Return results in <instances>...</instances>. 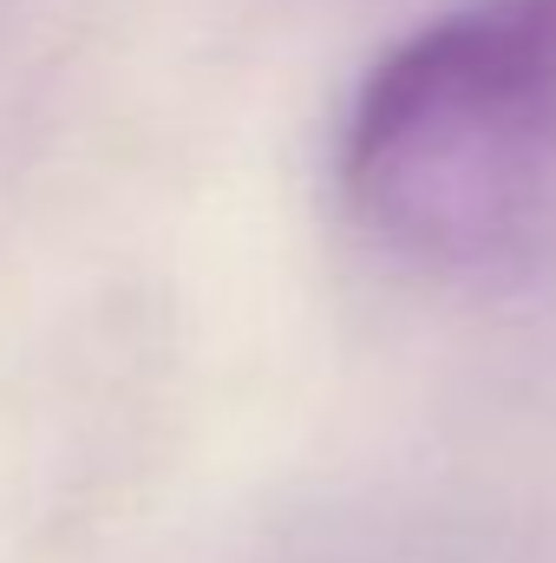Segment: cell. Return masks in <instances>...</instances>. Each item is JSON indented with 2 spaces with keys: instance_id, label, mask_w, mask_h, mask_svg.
Here are the masks:
<instances>
[{
  "instance_id": "obj_1",
  "label": "cell",
  "mask_w": 556,
  "mask_h": 563,
  "mask_svg": "<svg viewBox=\"0 0 556 563\" xmlns=\"http://www.w3.org/2000/svg\"><path fill=\"white\" fill-rule=\"evenodd\" d=\"M341 190L419 263L518 250L556 190V0H465L380 53L341 132Z\"/></svg>"
}]
</instances>
